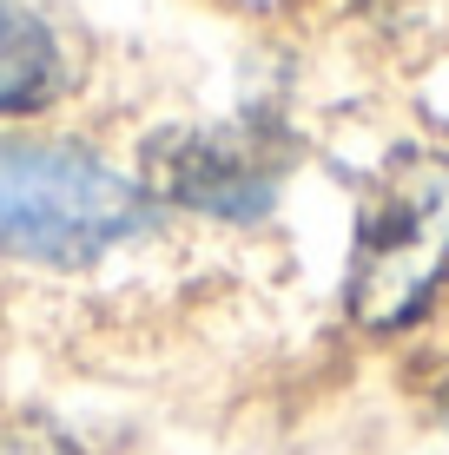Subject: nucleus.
Returning a JSON list of instances; mask_svg holds the SVG:
<instances>
[{"label":"nucleus","mask_w":449,"mask_h":455,"mask_svg":"<svg viewBox=\"0 0 449 455\" xmlns=\"http://www.w3.org/2000/svg\"><path fill=\"white\" fill-rule=\"evenodd\" d=\"M60 80V40L40 0H0V113L40 106Z\"/></svg>","instance_id":"4"},{"label":"nucleus","mask_w":449,"mask_h":455,"mask_svg":"<svg viewBox=\"0 0 449 455\" xmlns=\"http://www.w3.org/2000/svg\"><path fill=\"white\" fill-rule=\"evenodd\" d=\"M146 225V192L67 139L0 146V251L34 264H92Z\"/></svg>","instance_id":"1"},{"label":"nucleus","mask_w":449,"mask_h":455,"mask_svg":"<svg viewBox=\"0 0 449 455\" xmlns=\"http://www.w3.org/2000/svg\"><path fill=\"white\" fill-rule=\"evenodd\" d=\"M449 284V152H404L364 198L344 304L364 331H397Z\"/></svg>","instance_id":"2"},{"label":"nucleus","mask_w":449,"mask_h":455,"mask_svg":"<svg viewBox=\"0 0 449 455\" xmlns=\"http://www.w3.org/2000/svg\"><path fill=\"white\" fill-rule=\"evenodd\" d=\"M285 165H291V146L265 119L165 132L152 146V185L205 218H231V225H252V218L271 212L277 185H285Z\"/></svg>","instance_id":"3"}]
</instances>
